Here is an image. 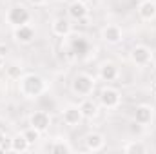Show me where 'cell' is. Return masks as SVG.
Instances as JSON below:
<instances>
[{
    "label": "cell",
    "instance_id": "cell-8",
    "mask_svg": "<svg viewBox=\"0 0 156 154\" xmlns=\"http://www.w3.org/2000/svg\"><path fill=\"white\" fill-rule=\"evenodd\" d=\"M62 118H64V121L67 123V125H78L80 121H82V111H80V107H66L64 109V113H62Z\"/></svg>",
    "mask_w": 156,
    "mask_h": 154
},
{
    "label": "cell",
    "instance_id": "cell-29",
    "mask_svg": "<svg viewBox=\"0 0 156 154\" xmlns=\"http://www.w3.org/2000/svg\"><path fill=\"white\" fill-rule=\"evenodd\" d=\"M45 2H55V0H45Z\"/></svg>",
    "mask_w": 156,
    "mask_h": 154
},
{
    "label": "cell",
    "instance_id": "cell-22",
    "mask_svg": "<svg viewBox=\"0 0 156 154\" xmlns=\"http://www.w3.org/2000/svg\"><path fill=\"white\" fill-rule=\"evenodd\" d=\"M20 75H22V69L20 67H9V76L11 78H18L20 80Z\"/></svg>",
    "mask_w": 156,
    "mask_h": 154
},
{
    "label": "cell",
    "instance_id": "cell-21",
    "mask_svg": "<svg viewBox=\"0 0 156 154\" xmlns=\"http://www.w3.org/2000/svg\"><path fill=\"white\" fill-rule=\"evenodd\" d=\"M22 134L26 136V140H27L29 143H35V142H37V140L40 138V131L33 129V127H31V129H27V131H24Z\"/></svg>",
    "mask_w": 156,
    "mask_h": 154
},
{
    "label": "cell",
    "instance_id": "cell-15",
    "mask_svg": "<svg viewBox=\"0 0 156 154\" xmlns=\"http://www.w3.org/2000/svg\"><path fill=\"white\" fill-rule=\"evenodd\" d=\"M118 76V67L113 62H105L102 67H100V78L104 82H113Z\"/></svg>",
    "mask_w": 156,
    "mask_h": 154
},
{
    "label": "cell",
    "instance_id": "cell-4",
    "mask_svg": "<svg viewBox=\"0 0 156 154\" xmlns=\"http://www.w3.org/2000/svg\"><path fill=\"white\" fill-rule=\"evenodd\" d=\"M100 103L107 109H115L120 105V93L113 87H105L102 93H100Z\"/></svg>",
    "mask_w": 156,
    "mask_h": 154
},
{
    "label": "cell",
    "instance_id": "cell-9",
    "mask_svg": "<svg viewBox=\"0 0 156 154\" xmlns=\"http://www.w3.org/2000/svg\"><path fill=\"white\" fill-rule=\"evenodd\" d=\"M102 38L105 40L107 44H118L122 40V29L118 26H105L102 29Z\"/></svg>",
    "mask_w": 156,
    "mask_h": 154
},
{
    "label": "cell",
    "instance_id": "cell-1",
    "mask_svg": "<svg viewBox=\"0 0 156 154\" xmlns=\"http://www.w3.org/2000/svg\"><path fill=\"white\" fill-rule=\"evenodd\" d=\"M18 87H20V94L26 96V98H35L40 96L44 91H45V82L44 78L38 75H26L18 80Z\"/></svg>",
    "mask_w": 156,
    "mask_h": 154
},
{
    "label": "cell",
    "instance_id": "cell-3",
    "mask_svg": "<svg viewBox=\"0 0 156 154\" xmlns=\"http://www.w3.org/2000/svg\"><path fill=\"white\" fill-rule=\"evenodd\" d=\"M29 18H31L29 11H27L26 7H22V5H15V7H11L9 13H7V22H9L11 26H15V27L26 26V24L29 22Z\"/></svg>",
    "mask_w": 156,
    "mask_h": 154
},
{
    "label": "cell",
    "instance_id": "cell-12",
    "mask_svg": "<svg viewBox=\"0 0 156 154\" xmlns=\"http://www.w3.org/2000/svg\"><path fill=\"white\" fill-rule=\"evenodd\" d=\"M67 13H69V16H71V18H75V20H83V18L87 16V7H85V4H83V2L75 0V2L69 5Z\"/></svg>",
    "mask_w": 156,
    "mask_h": 154
},
{
    "label": "cell",
    "instance_id": "cell-23",
    "mask_svg": "<svg viewBox=\"0 0 156 154\" xmlns=\"http://www.w3.org/2000/svg\"><path fill=\"white\" fill-rule=\"evenodd\" d=\"M5 53H7V47H5V45H0V54H2V56H4V54H5Z\"/></svg>",
    "mask_w": 156,
    "mask_h": 154
},
{
    "label": "cell",
    "instance_id": "cell-2",
    "mask_svg": "<svg viewBox=\"0 0 156 154\" xmlns=\"http://www.w3.org/2000/svg\"><path fill=\"white\" fill-rule=\"evenodd\" d=\"M71 87H73V91L76 94H80V96H89L93 93V89H94V80L89 76V75H78V76H75Z\"/></svg>",
    "mask_w": 156,
    "mask_h": 154
},
{
    "label": "cell",
    "instance_id": "cell-20",
    "mask_svg": "<svg viewBox=\"0 0 156 154\" xmlns=\"http://www.w3.org/2000/svg\"><path fill=\"white\" fill-rule=\"evenodd\" d=\"M123 151H125V152H145L147 149H145V145H142L140 142H131V143H127V145L123 147Z\"/></svg>",
    "mask_w": 156,
    "mask_h": 154
},
{
    "label": "cell",
    "instance_id": "cell-14",
    "mask_svg": "<svg viewBox=\"0 0 156 154\" xmlns=\"http://www.w3.org/2000/svg\"><path fill=\"white\" fill-rule=\"evenodd\" d=\"M138 13H140V16H142L144 20H153V18L156 16V4L153 2V0L142 2L140 7H138Z\"/></svg>",
    "mask_w": 156,
    "mask_h": 154
},
{
    "label": "cell",
    "instance_id": "cell-19",
    "mask_svg": "<svg viewBox=\"0 0 156 154\" xmlns=\"http://www.w3.org/2000/svg\"><path fill=\"white\" fill-rule=\"evenodd\" d=\"M49 151L55 152V154H69L71 152V147H69L67 143H64V142H56L55 145H51Z\"/></svg>",
    "mask_w": 156,
    "mask_h": 154
},
{
    "label": "cell",
    "instance_id": "cell-24",
    "mask_svg": "<svg viewBox=\"0 0 156 154\" xmlns=\"http://www.w3.org/2000/svg\"><path fill=\"white\" fill-rule=\"evenodd\" d=\"M29 2H31V4H35V5H40V4H44L45 0H29Z\"/></svg>",
    "mask_w": 156,
    "mask_h": 154
},
{
    "label": "cell",
    "instance_id": "cell-6",
    "mask_svg": "<svg viewBox=\"0 0 156 154\" xmlns=\"http://www.w3.org/2000/svg\"><path fill=\"white\" fill-rule=\"evenodd\" d=\"M29 123H31L33 129H37V131H40V132H44V131L49 127V123H51V116L47 114L45 111H37V113L31 114Z\"/></svg>",
    "mask_w": 156,
    "mask_h": 154
},
{
    "label": "cell",
    "instance_id": "cell-26",
    "mask_svg": "<svg viewBox=\"0 0 156 154\" xmlns=\"http://www.w3.org/2000/svg\"><path fill=\"white\" fill-rule=\"evenodd\" d=\"M2 65H4V56L0 54V67H2Z\"/></svg>",
    "mask_w": 156,
    "mask_h": 154
},
{
    "label": "cell",
    "instance_id": "cell-17",
    "mask_svg": "<svg viewBox=\"0 0 156 154\" xmlns=\"http://www.w3.org/2000/svg\"><path fill=\"white\" fill-rule=\"evenodd\" d=\"M80 111H82L83 118H93V116H96V111L98 109H96V105H94L93 100H85V102H82Z\"/></svg>",
    "mask_w": 156,
    "mask_h": 154
},
{
    "label": "cell",
    "instance_id": "cell-5",
    "mask_svg": "<svg viewBox=\"0 0 156 154\" xmlns=\"http://www.w3.org/2000/svg\"><path fill=\"white\" fill-rule=\"evenodd\" d=\"M153 54H151V49L145 47V45H136L133 51H131V60L136 64V65H147L151 62Z\"/></svg>",
    "mask_w": 156,
    "mask_h": 154
},
{
    "label": "cell",
    "instance_id": "cell-11",
    "mask_svg": "<svg viewBox=\"0 0 156 154\" xmlns=\"http://www.w3.org/2000/svg\"><path fill=\"white\" fill-rule=\"evenodd\" d=\"M153 118V109L147 107V105H140L134 109V121L140 123V125H147Z\"/></svg>",
    "mask_w": 156,
    "mask_h": 154
},
{
    "label": "cell",
    "instance_id": "cell-13",
    "mask_svg": "<svg viewBox=\"0 0 156 154\" xmlns=\"http://www.w3.org/2000/svg\"><path fill=\"white\" fill-rule=\"evenodd\" d=\"M53 33L58 35V37H67V35L71 33V24H69V20L64 18V16L56 18V20L53 22Z\"/></svg>",
    "mask_w": 156,
    "mask_h": 154
},
{
    "label": "cell",
    "instance_id": "cell-28",
    "mask_svg": "<svg viewBox=\"0 0 156 154\" xmlns=\"http://www.w3.org/2000/svg\"><path fill=\"white\" fill-rule=\"evenodd\" d=\"M153 89H154V93H156V83H154V87H153Z\"/></svg>",
    "mask_w": 156,
    "mask_h": 154
},
{
    "label": "cell",
    "instance_id": "cell-7",
    "mask_svg": "<svg viewBox=\"0 0 156 154\" xmlns=\"http://www.w3.org/2000/svg\"><path fill=\"white\" fill-rule=\"evenodd\" d=\"M13 37L16 42H20V44H31L33 40H35V29L31 27V26H18V27H15V33H13Z\"/></svg>",
    "mask_w": 156,
    "mask_h": 154
},
{
    "label": "cell",
    "instance_id": "cell-10",
    "mask_svg": "<svg viewBox=\"0 0 156 154\" xmlns=\"http://www.w3.org/2000/svg\"><path fill=\"white\" fill-rule=\"evenodd\" d=\"M104 136L102 134H98V132H91V134H87V138H85V147L89 149V151H93V152H96V151H102L104 149Z\"/></svg>",
    "mask_w": 156,
    "mask_h": 154
},
{
    "label": "cell",
    "instance_id": "cell-27",
    "mask_svg": "<svg viewBox=\"0 0 156 154\" xmlns=\"http://www.w3.org/2000/svg\"><path fill=\"white\" fill-rule=\"evenodd\" d=\"M78 2H83V4H85V2H89V0H78Z\"/></svg>",
    "mask_w": 156,
    "mask_h": 154
},
{
    "label": "cell",
    "instance_id": "cell-18",
    "mask_svg": "<svg viewBox=\"0 0 156 154\" xmlns=\"http://www.w3.org/2000/svg\"><path fill=\"white\" fill-rule=\"evenodd\" d=\"M71 47H73V53H75L76 56H83V54H85V53L89 51V45H87V42H85L83 38L75 40Z\"/></svg>",
    "mask_w": 156,
    "mask_h": 154
},
{
    "label": "cell",
    "instance_id": "cell-25",
    "mask_svg": "<svg viewBox=\"0 0 156 154\" xmlns=\"http://www.w3.org/2000/svg\"><path fill=\"white\" fill-rule=\"evenodd\" d=\"M4 140H5V136H4V132H2V131H0V145H2V143H4Z\"/></svg>",
    "mask_w": 156,
    "mask_h": 154
},
{
    "label": "cell",
    "instance_id": "cell-16",
    "mask_svg": "<svg viewBox=\"0 0 156 154\" xmlns=\"http://www.w3.org/2000/svg\"><path fill=\"white\" fill-rule=\"evenodd\" d=\"M29 142L26 140V136L24 134H16L13 140H11V151L13 152H26L27 149H29Z\"/></svg>",
    "mask_w": 156,
    "mask_h": 154
}]
</instances>
